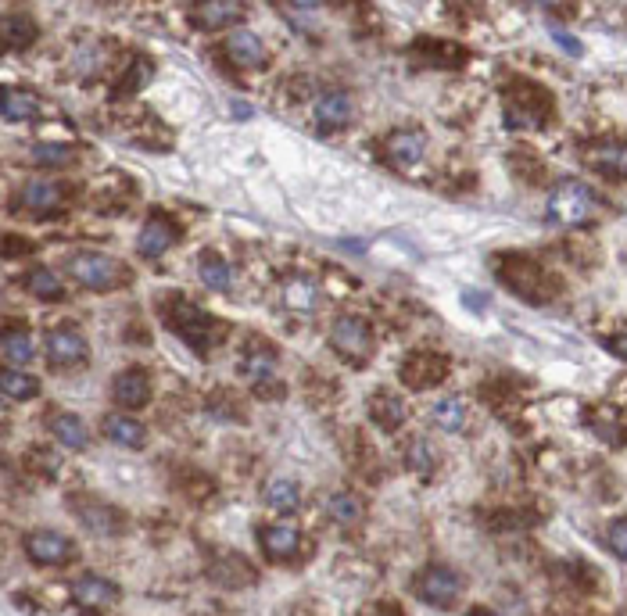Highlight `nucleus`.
<instances>
[{"label":"nucleus","instance_id":"nucleus-43","mask_svg":"<svg viewBox=\"0 0 627 616\" xmlns=\"http://www.w3.org/2000/svg\"><path fill=\"white\" fill-rule=\"evenodd\" d=\"M552 36H556V40L563 43V51H567V54H574V58L581 54V40H577V36H567L563 29H552Z\"/></svg>","mask_w":627,"mask_h":616},{"label":"nucleus","instance_id":"nucleus-2","mask_svg":"<svg viewBox=\"0 0 627 616\" xmlns=\"http://www.w3.org/2000/svg\"><path fill=\"white\" fill-rule=\"evenodd\" d=\"M165 323H169L172 330H176V334H180L194 351L215 348V344L226 337V326L219 323V319L208 316L201 305H194V301H183V298L172 301V305L165 308Z\"/></svg>","mask_w":627,"mask_h":616},{"label":"nucleus","instance_id":"nucleus-4","mask_svg":"<svg viewBox=\"0 0 627 616\" xmlns=\"http://www.w3.org/2000/svg\"><path fill=\"white\" fill-rule=\"evenodd\" d=\"M69 276L86 291H115L129 280V269L119 258L101 255V251H79L69 258Z\"/></svg>","mask_w":627,"mask_h":616},{"label":"nucleus","instance_id":"nucleus-6","mask_svg":"<svg viewBox=\"0 0 627 616\" xmlns=\"http://www.w3.org/2000/svg\"><path fill=\"white\" fill-rule=\"evenodd\" d=\"M69 509L86 531L97 534V538H119L126 531V516L115 505L101 502L94 495H69Z\"/></svg>","mask_w":627,"mask_h":616},{"label":"nucleus","instance_id":"nucleus-36","mask_svg":"<svg viewBox=\"0 0 627 616\" xmlns=\"http://www.w3.org/2000/svg\"><path fill=\"white\" fill-rule=\"evenodd\" d=\"M26 291L40 301H54L65 294V287H61V276H54L51 269H33V273L26 276Z\"/></svg>","mask_w":627,"mask_h":616},{"label":"nucleus","instance_id":"nucleus-28","mask_svg":"<svg viewBox=\"0 0 627 616\" xmlns=\"http://www.w3.org/2000/svg\"><path fill=\"white\" fill-rule=\"evenodd\" d=\"M241 369H244V377L248 380L266 384V380L276 373V348H269V344H251Z\"/></svg>","mask_w":627,"mask_h":616},{"label":"nucleus","instance_id":"nucleus-19","mask_svg":"<svg viewBox=\"0 0 627 616\" xmlns=\"http://www.w3.org/2000/svg\"><path fill=\"white\" fill-rule=\"evenodd\" d=\"M405 416H409V409H405V402L398 398L395 391H377L370 398V420L377 423L380 430H387V434H395L398 427L405 423Z\"/></svg>","mask_w":627,"mask_h":616},{"label":"nucleus","instance_id":"nucleus-16","mask_svg":"<svg viewBox=\"0 0 627 616\" xmlns=\"http://www.w3.org/2000/svg\"><path fill=\"white\" fill-rule=\"evenodd\" d=\"M72 599L83 609H108L119 602V584L108 581L101 574H83L76 584H72Z\"/></svg>","mask_w":627,"mask_h":616},{"label":"nucleus","instance_id":"nucleus-26","mask_svg":"<svg viewBox=\"0 0 627 616\" xmlns=\"http://www.w3.org/2000/svg\"><path fill=\"white\" fill-rule=\"evenodd\" d=\"M262 498H266V505L276 509V513H294L301 502V491L291 477H269L266 488H262Z\"/></svg>","mask_w":627,"mask_h":616},{"label":"nucleus","instance_id":"nucleus-12","mask_svg":"<svg viewBox=\"0 0 627 616\" xmlns=\"http://www.w3.org/2000/svg\"><path fill=\"white\" fill-rule=\"evenodd\" d=\"M86 355H90V344H86V337L79 334V330L61 326V330L47 334V359H51V366H58V369L83 366Z\"/></svg>","mask_w":627,"mask_h":616},{"label":"nucleus","instance_id":"nucleus-14","mask_svg":"<svg viewBox=\"0 0 627 616\" xmlns=\"http://www.w3.org/2000/svg\"><path fill=\"white\" fill-rule=\"evenodd\" d=\"M26 556L36 566H61L72 559V541L58 531H33L26 538Z\"/></svg>","mask_w":627,"mask_h":616},{"label":"nucleus","instance_id":"nucleus-32","mask_svg":"<svg viewBox=\"0 0 627 616\" xmlns=\"http://www.w3.org/2000/svg\"><path fill=\"white\" fill-rule=\"evenodd\" d=\"M33 334L29 330H8L4 334V341H0V355H4V362H11V366H22V362L33 359Z\"/></svg>","mask_w":627,"mask_h":616},{"label":"nucleus","instance_id":"nucleus-38","mask_svg":"<svg viewBox=\"0 0 627 616\" xmlns=\"http://www.w3.org/2000/svg\"><path fill=\"white\" fill-rule=\"evenodd\" d=\"M29 154H33L36 165H72L79 158V147H72V144H36Z\"/></svg>","mask_w":627,"mask_h":616},{"label":"nucleus","instance_id":"nucleus-15","mask_svg":"<svg viewBox=\"0 0 627 616\" xmlns=\"http://www.w3.org/2000/svg\"><path fill=\"white\" fill-rule=\"evenodd\" d=\"M69 197V187L54 180H29L26 187L18 190V205L33 215H51L54 208H61V201Z\"/></svg>","mask_w":627,"mask_h":616},{"label":"nucleus","instance_id":"nucleus-39","mask_svg":"<svg viewBox=\"0 0 627 616\" xmlns=\"http://www.w3.org/2000/svg\"><path fill=\"white\" fill-rule=\"evenodd\" d=\"M147 79H151V61L147 58H137L133 65H129L126 79H122L119 86H115V97H129V94H137V90H144Z\"/></svg>","mask_w":627,"mask_h":616},{"label":"nucleus","instance_id":"nucleus-37","mask_svg":"<svg viewBox=\"0 0 627 616\" xmlns=\"http://www.w3.org/2000/svg\"><path fill=\"white\" fill-rule=\"evenodd\" d=\"M405 466L423 480L434 473V452H430V445L423 441V437H413V441H409V448H405Z\"/></svg>","mask_w":627,"mask_h":616},{"label":"nucleus","instance_id":"nucleus-5","mask_svg":"<svg viewBox=\"0 0 627 616\" xmlns=\"http://www.w3.org/2000/svg\"><path fill=\"white\" fill-rule=\"evenodd\" d=\"M595 212V197L588 194L585 183L577 180H559L549 190V201H545V215L559 226H585Z\"/></svg>","mask_w":627,"mask_h":616},{"label":"nucleus","instance_id":"nucleus-3","mask_svg":"<svg viewBox=\"0 0 627 616\" xmlns=\"http://www.w3.org/2000/svg\"><path fill=\"white\" fill-rule=\"evenodd\" d=\"M552 115V94L531 79H516L506 90V126L509 129H538Z\"/></svg>","mask_w":627,"mask_h":616},{"label":"nucleus","instance_id":"nucleus-1","mask_svg":"<svg viewBox=\"0 0 627 616\" xmlns=\"http://www.w3.org/2000/svg\"><path fill=\"white\" fill-rule=\"evenodd\" d=\"M499 280L506 283L516 298L524 301H549L559 294V280L552 273H545L542 262H534L527 255H502L499 258Z\"/></svg>","mask_w":627,"mask_h":616},{"label":"nucleus","instance_id":"nucleus-21","mask_svg":"<svg viewBox=\"0 0 627 616\" xmlns=\"http://www.w3.org/2000/svg\"><path fill=\"white\" fill-rule=\"evenodd\" d=\"M384 158L391 165H402V169L423 162V137H420V133H413V129L391 133V137L384 140Z\"/></svg>","mask_w":627,"mask_h":616},{"label":"nucleus","instance_id":"nucleus-27","mask_svg":"<svg viewBox=\"0 0 627 616\" xmlns=\"http://www.w3.org/2000/svg\"><path fill=\"white\" fill-rule=\"evenodd\" d=\"M362 513H366V505H362V498L355 491H334L327 498V516L337 527H352V523L362 520Z\"/></svg>","mask_w":627,"mask_h":616},{"label":"nucleus","instance_id":"nucleus-18","mask_svg":"<svg viewBox=\"0 0 627 616\" xmlns=\"http://www.w3.org/2000/svg\"><path fill=\"white\" fill-rule=\"evenodd\" d=\"M258 545H262V552H266L273 563H284V559H291L294 552H298L301 534L291 523H266V527L258 531Z\"/></svg>","mask_w":627,"mask_h":616},{"label":"nucleus","instance_id":"nucleus-17","mask_svg":"<svg viewBox=\"0 0 627 616\" xmlns=\"http://www.w3.org/2000/svg\"><path fill=\"white\" fill-rule=\"evenodd\" d=\"M226 58L237 69H258V65H266V43H262V36L251 33V29H233L226 36Z\"/></svg>","mask_w":627,"mask_h":616},{"label":"nucleus","instance_id":"nucleus-24","mask_svg":"<svg viewBox=\"0 0 627 616\" xmlns=\"http://www.w3.org/2000/svg\"><path fill=\"white\" fill-rule=\"evenodd\" d=\"M241 15H244V8L237 0H205V4L194 8V26L223 29V26H230V22H237Z\"/></svg>","mask_w":627,"mask_h":616},{"label":"nucleus","instance_id":"nucleus-44","mask_svg":"<svg viewBox=\"0 0 627 616\" xmlns=\"http://www.w3.org/2000/svg\"><path fill=\"white\" fill-rule=\"evenodd\" d=\"M373 613H377V616H405V613H402V606H398V602H380V606L373 609Z\"/></svg>","mask_w":627,"mask_h":616},{"label":"nucleus","instance_id":"nucleus-40","mask_svg":"<svg viewBox=\"0 0 627 616\" xmlns=\"http://www.w3.org/2000/svg\"><path fill=\"white\" fill-rule=\"evenodd\" d=\"M284 301L291 308H312V301H316V287H312V280H291L284 287Z\"/></svg>","mask_w":627,"mask_h":616},{"label":"nucleus","instance_id":"nucleus-45","mask_svg":"<svg viewBox=\"0 0 627 616\" xmlns=\"http://www.w3.org/2000/svg\"><path fill=\"white\" fill-rule=\"evenodd\" d=\"M470 616H495L491 609H470Z\"/></svg>","mask_w":627,"mask_h":616},{"label":"nucleus","instance_id":"nucleus-23","mask_svg":"<svg viewBox=\"0 0 627 616\" xmlns=\"http://www.w3.org/2000/svg\"><path fill=\"white\" fill-rule=\"evenodd\" d=\"M208 574H212L215 584H223V588H230V591H241V588H248V584H255V570H251V566L244 563L241 556L215 559Z\"/></svg>","mask_w":627,"mask_h":616},{"label":"nucleus","instance_id":"nucleus-8","mask_svg":"<svg viewBox=\"0 0 627 616\" xmlns=\"http://www.w3.org/2000/svg\"><path fill=\"white\" fill-rule=\"evenodd\" d=\"M413 588L427 606L448 609L459 595H463V577H459L456 570H448V566H427V570L416 574Z\"/></svg>","mask_w":627,"mask_h":616},{"label":"nucleus","instance_id":"nucleus-10","mask_svg":"<svg viewBox=\"0 0 627 616\" xmlns=\"http://www.w3.org/2000/svg\"><path fill=\"white\" fill-rule=\"evenodd\" d=\"M352 115H355V104L344 90H323V94L316 97V104H312V119H316L319 133H337V129H344L352 122Z\"/></svg>","mask_w":627,"mask_h":616},{"label":"nucleus","instance_id":"nucleus-9","mask_svg":"<svg viewBox=\"0 0 627 616\" xmlns=\"http://www.w3.org/2000/svg\"><path fill=\"white\" fill-rule=\"evenodd\" d=\"M445 377H448V359L438 355V351H413V355L402 362V384L413 387V391L438 387Z\"/></svg>","mask_w":627,"mask_h":616},{"label":"nucleus","instance_id":"nucleus-31","mask_svg":"<svg viewBox=\"0 0 627 616\" xmlns=\"http://www.w3.org/2000/svg\"><path fill=\"white\" fill-rule=\"evenodd\" d=\"M54 437H58L61 445L72 448V452H83L86 441H90V434H86V423L79 420V416H72V412H61L58 420L51 423Z\"/></svg>","mask_w":627,"mask_h":616},{"label":"nucleus","instance_id":"nucleus-30","mask_svg":"<svg viewBox=\"0 0 627 616\" xmlns=\"http://www.w3.org/2000/svg\"><path fill=\"white\" fill-rule=\"evenodd\" d=\"M198 276H201V283H205L208 291H230L233 287V269L226 266L223 258L219 255H201V262H198Z\"/></svg>","mask_w":627,"mask_h":616},{"label":"nucleus","instance_id":"nucleus-29","mask_svg":"<svg viewBox=\"0 0 627 616\" xmlns=\"http://www.w3.org/2000/svg\"><path fill=\"white\" fill-rule=\"evenodd\" d=\"M0 391H4V398H11V402H26V398H36L40 380H36L33 373H26V369L8 366L0 373Z\"/></svg>","mask_w":627,"mask_h":616},{"label":"nucleus","instance_id":"nucleus-41","mask_svg":"<svg viewBox=\"0 0 627 616\" xmlns=\"http://www.w3.org/2000/svg\"><path fill=\"white\" fill-rule=\"evenodd\" d=\"M606 545H610V552L620 559V563H627V520L610 523V531H606Z\"/></svg>","mask_w":627,"mask_h":616},{"label":"nucleus","instance_id":"nucleus-25","mask_svg":"<svg viewBox=\"0 0 627 616\" xmlns=\"http://www.w3.org/2000/svg\"><path fill=\"white\" fill-rule=\"evenodd\" d=\"M36 36H40V29H36L33 15H4V22H0V40L8 43L11 51H26V47H33Z\"/></svg>","mask_w":627,"mask_h":616},{"label":"nucleus","instance_id":"nucleus-22","mask_svg":"<svg viewBox=\"0 0 627 616\" xmlns=\"http://www.w3.org/2000/svg\"><path fill=\"white\" fill-rule=\"evenodd\" d=\"M0 115L4 122H26L40 115V97L33 90H18V86H4V97H0Z\"/></svg>","mask_w":627,"mask_h":616},{"label":"nucleus","instance_id":"nucleus-11","mask_svg":"<svg viewBox=\"0 0 627 616\" xmlns=\"http://www.w3.org/2000/svg\"><path fill=\"white\" fill-rule=\"evenodd\" d=\"M180 237H183V230L172 215L151 212V219H147L144 230H140L137 248H140V255L144 258H158V255H165V251H169Z\"/></svg>","mask_w":627,"mask_h":616},{"label":"nucleus","instance_id":"nucleus-7","mask_svg":"<svg viewBox=\"0 0 627 616\" xmlns=\"http://www.w3.org/2000/svg\"><path fill=\"white\" fill-rule=\"evenodd\" d=\"M330 344H334V351L341 359L362 366L373 351V330L362 316H341L330 326Z\"/></svg>","mask_w":627,"mask_h":616},{"label":"nucleus","instance_id":"nucleus-20","mask_svg":"<svg viewBox=\"0 0 627 616\" xmlns=\"http://www.w3.org/2000/svg\"><path fill=\"white\" fill-rule=\"evenodd\" d=\"M101 430H104L108 441H115V445H122V448H140L147 441L144 423L133 420V416H126V412H108L104 423H101Z\"/></svg>","mask_w":627,"mask_h":616},{"label":"nucleus","instance_id":"nucleus-34","mask_svg":"<svg viewBox=\"0 0 627 616\" xmlns=\"http://www.w3.org/2000/svg\"><path fill=\"white\" fill-rule=\"evenodd\" d=\"M592 169L602 172L606 180H624L627 176V151L624 147H599L592 154Z\"/></svg>","mask_w":627,"mask_h":616},{"label":"nucleus","instance_id":"nucleus-35","mask_svg":"<svg viewBox=\"0 0 627 616\" xmlns=\"http://www.w3.org/2000/svg\"><path fill=\"white\" fill-rule=\"evenodd\" d=\"M434 423L448 434H459L466 427V402L463 398H445V402L434 405Z\"/></svg>","mask_w":627,"mask_h":616},{"label":"nucleus","instance_id":"nucleus-33","mask_svg":"<svg viewBox=\"0 0 627 616\" xmlns=\"http://www.w3.org/2000/svg\"><path fill=\"white\" fill-rule=\"evenodd\" d=\"M22 466H26V473H33V477L47 480V477H54V473L61 470V455L54 452V448L33 445L26 455H22Z\"/></svg>","mask_w":627,"mask_h":616},{"label":"nucleus","instance_id":"nucleus-42","mask_svg":"<svg viewBox=\"0 0 627 616\" xmlns=\"http://www.w3.org/2000/svg\"><path fill=\"white\" fill-rule=\"evenodd\" d=\"M606 348L617 355V359H624L627 362V330H620V334H613L610 341H606Z\"/></svg>","mask_w":627,"mask_h":616},{"label":"nucleus","instance_id":"nucleus-13","mask_svg":"<svg viewBox=\"0 0 627 616\" xmlns=\"http://www.w3.org/2000/svg\"><path fill=\"white\" fill-rule=\"evenodd\" d=\"M112 402L126 412H137L151 402V377L144 369H122L112 380Z\"/></svg>","mask_w":627,"mask_h":616}]
</instances>
